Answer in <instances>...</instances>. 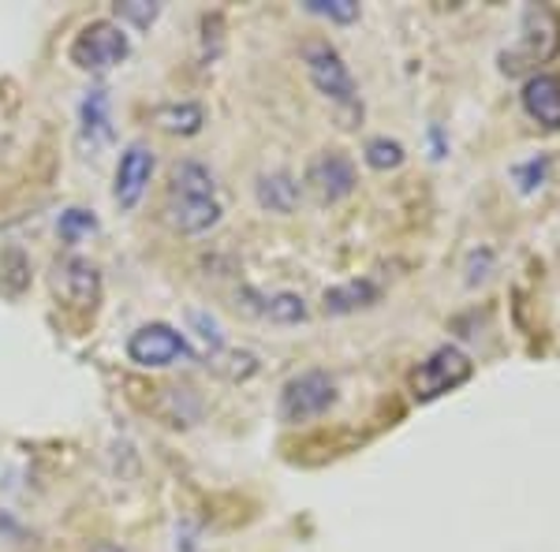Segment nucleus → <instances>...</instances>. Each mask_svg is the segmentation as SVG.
<instances>
[{
	"instance_id": "obj_14",
	"label": "nucleus",
	"mask_w": 560,
	"mask_h": 552,
	"mask_svg": "<svg viewBox=\"0 0 560 552\" xmlns=\"http://www.w3.org/2000/svg\"><path fill=\"white\" fill-rule=\"evenodd\" d=\"M255 198L269 213H292L295 202H300V184L288 172H269V176H258Z\"/></svg>"
},
{
	"instance_id": "obj_10",
	"label": "nucleus",
	"mask_w": 560,
	"mask_h": 552,
	"mask_svg": "<svg viewBox=\"0 0 560 552\" xmlns=\"http://www.w3.org/2000/svg\"><path fill=\"white\" fill-rule=\"evenodd\" d=\"M57 295L71 310H94L102 303V273L83 255H68L57 266Z\"/></svg>"
},
{
	"instance_id": "obj_16",
	"label": "nucleus",
	"mask_w": 560,
	"mask_h": 552,
	"mask_svg": "<svg viewBox=\"0 0 560 552\" xmlns=\"http://www.w3.org/2000/svg\"><path fill=\"white\" fill-rule=\"evenodd\" d=\"M247 295L258 303L255 314L269 318L273 325H300V321H306L303 295H295V292H277V295H255V292H247Z\"/></svg>"
},
{
	"instance_id": "obj_8",
	"label": "nucleus",
	"mask_w": 560,
	"mask_h": 552,
	"mask_svg": "<svg viewBox=\"0 0 560 552\" xmlns=\"http://www.w3.org/2000/svg\"><path fill=\"white\" fill-rule=\"evenodd\" d=\"M303 184L322 205H332V202H345V198L355 191L359 176H355L351 157H345V153H318V157L306 165Z\"/></svg>"
},
{
	"instance_id": "obj_12",
	"label": "nucleus",
	"mask_w": 560,
	"mask_h": 552,
	"mask_svg": "<svg viewBox=\"0 0 560 552\" xmlns=\"http://www.w3.org/2000/svg\"><path fill=\"white\" fill-rule=\"evenodd\" d=\"M79 142L90 153L113 142V108H108V94L102 86L86 90V97L79 102Z\"/></svg>"
},
{
	"instance_id": "obj_9",
	"label": "nucleus",
	"mask_w": 560,
	"mask_h": 552,
	"mask_svg": "<svg viewBox=\"0 0 560 552\" xmlns=\"http://www.w3.org/2000/svg\"><path fill=\"white\" fill-rule=\"evenodd\" d=\"M557 52H560V15L546 4H530L523 12V34L516 45V57L523 64H546Z\"/></svg>"
},
{
	"instance_id": "obj_23",
	"label": "nucleus",
	"mask_w": 560,
	"mask_h": 552,
	"mask_svg": "<svg viewBox=\"0 0 560 552\" xmlns=\"http://www.w3.org/2000/svg\"><path fill=\"white\" fill-rule=\"evenodd\" d=\"M90 552H131V549L113 545V541H97V545H90Z\"/></svg>"
},
{
	"instance_id": "obj_1",
	"label": "nucleus",
	"mask_w": 560,
	"mask_h": 552,
	"mask_svg": "<svg viewBox=\"0 0 560 552\" xmlns=\"http://www.w3.org/2000/svg\"><path fill=\"white\" fill-rule=\"evenodd\" d=\"M165 213L168 224L179 235H206L221 224L224 205L221 191H217L213 172L202 161H176L168 172V191H165Z\"/></svg>"
},
{
	"instance_id": "obj_20",
	"label": "nucleus",
	"mask_w": 560,
	"mask_h": 552,
	"mask_svg": "<svg viewBox=\"0 0 560 552\" xmlns=\"http://www.w3.org/2000/svg\"><path fill=\"white\" fill-rule=\"evenodd\" d=\"M306 12L322 15L329 23H355L359 20V4L355 0H306Z\"/></svg>"
},
{
	"instance_id": "obj_5",
	"label": "nucleus",
	"mask_w": 560,
	"mask_h": 552,
	"mask_svg": "<svg viewBox=\"0 0 560 552\" xmlns=\"http://www.w3.org/2000/svg\"><path fill=\"white\" fill-rule=\"evenodd\" d=\"M332 403H337V381L325 369H303V374H295L292 381L280 388L277 414L288 425H303L322 419Z\"/></svg>"
},
{
	"instance_id": "obj_22",
	"label": "nucleus",
	"mask_w": 560,
	"mask_h": 552,
	"mask_svg": "<svg viewBox=\"0 0 560 552\" xmlns=\"http://www.w3.org/2000/svg\"><path fill=\"white\" fill-rule=\"evenodd\" d=\"M546 168H549L546 157H535V161H527V165H520L516 168L520 191H535V187H541V179H546Z\"/></svg>"
},
{
	"instance_id": "obj_17",
	"label": "nucleus",
	"mask_w": 560,
	"mask_h": 552,
	"mask_svg": "<svg viewBox=\"0 0 560 552\" xmlns=\"http://www.w3.org/2000/svg\"><path fill=\"white\" fill-rule=\"evenodd\" d=\"M31 284V261H26L23 250H4L0 255V292L8 298H20Z\"/></svg>"
},
{
	"instance_id": "obj_18",
	"label": "nucleus",
	"mask_w": 560,
	"mask_h": 552,
	"mask_svg": "<svg viewBox=\"0 0 560 552\" xmlns=\"http://www.w3.org/2000/svg\"><path fill=\"white\" fill-rule=\"evenodd\" d=\"M363 161L374 172H393L408 161V150H404L396 139H388V134H377V139H370L363 146Z\"/></svg>"
},
{
	"instance_id": "obj_6",
	"label": "nucleus",
	"mask_w": 560,
	"mask_h": 552,
	"mask_svg": "<svg viewBox=\"0 0 560 552\" xmlns=\"http://www.w3.org/2000/svg\"><path fill=\"white\" fill-rule=\"evenodd\" d=\"M153 168H158V153H153L150 142L135 139L120 150L116 172H113V202L120 205L124 213H131L135 205L142 202V195H147V187L153 179Z\"/></svg>"
},
{
	"instance_id": "obj_21",
	"label": "nucleus",
	"mask_w": 560,
	"mask_h": 552,
	"mask_svg": "<svg viewBox=\"0 0 560 552\" xmlns=\"http://www.w3.org/2000/svg\"><path fill=\"white\" fill-rule=\"evenodd\" d=\"M116 15L135 23L139 31H150V26L158 23V15H161V4H147V0H124V4H116Z\"/></svg>"
},
{
	"instance_id": "obj_11",
	"label": "nucleus",
	"mask_w": 560,
	"mask_h": 552,
	"mask_svg": "<svg viewBox=\"0 0 560 552\" xmlns=\"http://www.w3.org/2000/svg\"><path fill=\"white\" fill-rule=\"evenodd\" d=\"M523 113L546 131H560V75L538 71L523 83Z\"/></svg>"
},
{
	"instance_id": "obj_13",
	"label": "nucleus",
	"mask_w": 560,
	"mask_h": 552,
	"mask_svg": "<svg viewBox=\"0 0 560 552\" xmlns=\"http://www.w3.org/2000/svg\"><path fill=\"white\" fill-rule=\"evenodd\" d=\"M377 298H382V287L363 277V280H345V284L329 287L322 298V306H325V314H332V318H345V314H355V310L374 306Z\"/></svg>"
},
{
	"instance_id": "obj_15",
	"label": "nucleus",
	"mask_w": 560,
	"mask_h": 552,
	"mask_svg": "<svg viewBox=\"0 0 560 552\" xmlns=\"http://www.w3.org/2000/svg\"><path fill=\"white\" fill-rule=\"evenodd\" d=\"M153 120H158L161 131L184 134V139H187V134L202 131L206 113H202V105H198V102H168V105H161L158 113H153Z\"/></svg>"
},
{
	"instance_id": "obj_7",
	"label": "nucleus",
	"mask_w": 560,
	"mask_h": 552,
	"mask_svg": "<svg viewBox=\"0 0 560 552\" xmlns=\"http://www.w3.org/2000/svg\"><path fill=\"white\" fill-rule=\"evenodd\" d=\"M128 359L142 369H165L179 359H191V348H187L184 332H176L173 325L150 321L139 325L128 337Z\"/></svg>"
},
{
	"instance_id": "obj_4",
	"label": "nucleus",
	"mask_w": 560,
	"mask_h": 552,
	"mask_svg": "<svg viewBox=\"0 0 560 552\" xmlns=\"http://www.w3.org/2000/svg\"><path fill=\"white\" fill-rule=\"evenodd\" d=\"M128 57H131V38H128V31L113 20L86 23L83 31L71 38V49H68L71 64L79 71H94V75L120 68Z\"/></svg>"
},
{
	"instance_id": "obj_19",
	"label": "nucleus",
	"mask_w": 560,
	"mask_h": 552,
	"mask_svg": "<svg viewBox=\"0 0 560 552\" xmlns=\"http://www.w3.org/2000/svg\"><path fill=\"white\" fill-rule=\"evenodd\" d=\"M57 232H60V239H65V243H79V239H86V235L97 232V216L90 213V210H79V205H71V210L60 213Z\"/></svg>"
},
{
	"instance_id": "obj_2",
	"label": "nucleus",
	"mask_w": 560,
	"mask_h": 552,
	"mask_svg": "<svg viewBox=\"0 0 560 552\" xmlns=\"http://www.w3.org/2000/svg\"><path fill=\"white\" fill-rule=\"evenodd\" d=\"M300 57H303V68H306V75H311L314 90L337 108L345 128H355V124L363 120V97H359L351 68L337 52V45H329L325 38H311V42H303Z\"/></svg>"
},
{
	"instance_id": "obj_3",
	"label": "nucleus",
	"mask_w": 560,
	"mask_h": 552,
	"mask_svg": "<svg viewBox=\"0 0 560 552\" xmlns=\"http://www.w3.org/2000/svg\"><path fill=\"white\" fill-rule=\"evenodd\" d=\"M471 374H475V362L467 359L456 343H441V348H433L430 355L411 369L408 388H411L415 403H433L464 381H471Z\"/></svg>"
}]
</instances>
